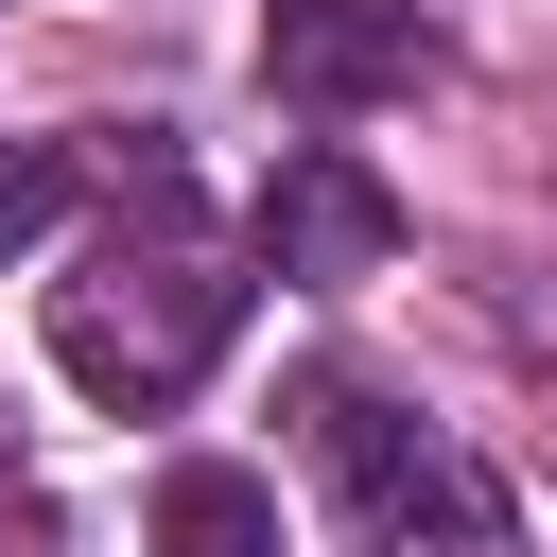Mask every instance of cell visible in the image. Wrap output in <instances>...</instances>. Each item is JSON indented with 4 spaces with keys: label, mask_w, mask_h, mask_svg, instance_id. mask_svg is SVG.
<instances>
[{
    "label": "cell",
    "mask_w": 557,
    "mask_h": 557,
    "mask_svg": "<svg viewBox=\"0 0 557 557\" xmlns=\"http://www.w3.org/2000/svg\"><path fill=\"white\" fill-rule=\"evenodd\" d=\"M261 87L296 122H366V104L435 87V17L418 0H261Z\"/></svg>",
    "instance_id": "obj_3"
},
{
    "label": "cell",
    "mask_w": 557,
    "mask_h": 557,
    "mask_svg": "<svg viewBox=\"0 0 557 557\" xmlns=\"http://www.w3.org/2000/svg\"><path fill=\"white\" fill-rule=\"evenodd\" d=\"M261 261H278V278H383V261H400V191H383L366 157L296 139V157L261 174Z\"/></svg>",
    "instance_id": "obj_4"
},
{
    "label": "cell",
    "mask_w": 557,
    "mask_h": 557,
    "mask_svg": "<svg viewBox=\"0 0 557 557\" xmlns=\"http://www.w3.org/2000/svg\"><path fill=\"white\" fill-rule=\"evenodd\" d=\"M70 174H87L70 139H0V261H17V244H35L52 209H70Z\"/></svg>",
    "instance_id": "obj_6"
},
{
    "label": "cell",
    "mask_w": 557,
    "mask_h": 557,
    "mask_svg": "<svg viewBox=\"0 0 557 557\" xmlns=\"http://www.w3.org/2000/svg\"><path fill=\"white\" fill-rule=\"evenodd\" d=\"M226 331H244V261L209 244V209H191L174 174H139V209L87 226L70 278H52V366H70L104 418H174V400L226 366Z\"/></svg>",
    "instance_id": "obj_1"
},
{
    "label": "cell",
    "mask_w": 557,
    "mask_h": 557,
    "mask_svg": "<svg viewBox=\"0 0 557 557\" xmlns=\"http://www.w3.org/2000/svg\"><path fill=\"white\" fill-rule=\"evenodd\" d=\"M296 418H313V470L348 487L366 557H505V487H487L453 435H418V418L366 400V383H313Z\"/></svg>",
    "instance_id": "obj_2"
},
{
    "label": "cell",
    "mask_w": 557,
    "mask_h": 557,
    "mask_svg": "<svg viewBox=\"0 0 557 557\" xmlns=\"http://www.w3.org/2000/svg\"><path fill=\"white\" fill-rule=\"evenodd\" d=\"M139 557H278V487H261V470H226V453H191V470H157Z\"/></svg>",
    "instance_id": "obj_5"
}]
</instances>
